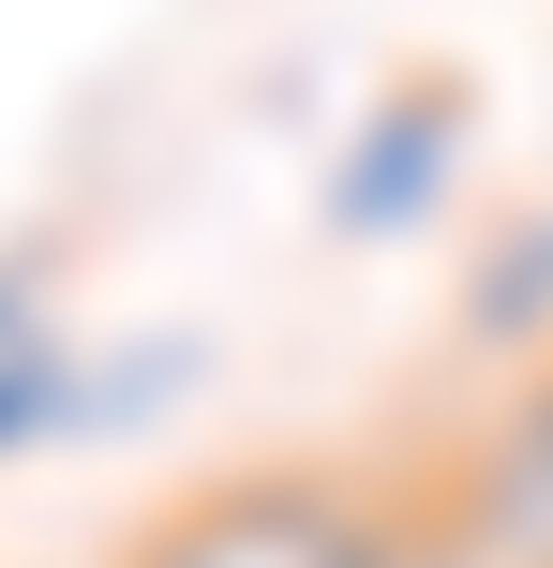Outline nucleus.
I'll list each match as a JSON object with an SVG mask.
<instances>
[{
	"label": "nucleus",
	"instance_id": "nucleus-3",
	"mask_svg": "<svg viewBox=\"0 0 553 568\" xmlns=\"http://www.w3.org/2000/svg\"><path fill=\"white\" fill-rule=\"evenodd\" d=\"M464 539L494 568H553V359L524 374V404L464 449Z\"/></svg>",
	"mask_w": 553,
	"mask_h": 568
},
{
	"label": "nucleus",
	"instance_id": "nucleus-2",
	"mask_svg": "<svg viewBox=\"0 0 553 568\" xmlns=\"http://www.w3.org/2000/svg\"><path fill=\"white\" fill-rule=\"evenodd\" d=\"M449 150H464V90H449V75L389 90V105L359 120V150L329 165V225H345V240H404V225H434Z\"/></svg>",
	"mask_w": 553,
	"mask_h": 568
},
{
	"label": "nucleus",
	"instance_id": "nucleus-1",
	"mask_svg": "<svg viewBox=\"0 0 553 568\" xmlns=\"http://www.w3.org/2000/svg\"><path fill=\"white\" fill-rule=\"evenodd\" d=\"M120 568H404V509L359 464H239L180 494Z\"/></svg>",
	"mask_w": 553,
	"mask_h": 568
},
{
	"label": "nucleus",
	"instance_id": "nucleus-4",
	"mask_svg": "<svg viewBox=\"0 0 553 568\" xmlns=\"http://www.w3.org/2000/svg\"><path fill=\"white\" fill-rule=\"evenodd\" d=\"M464 329H479V344H539V329H553V225H509V240H494Z\"/></svg>",
	"mask_w": 553,
	"mask_h": 568
}]
</instances>
